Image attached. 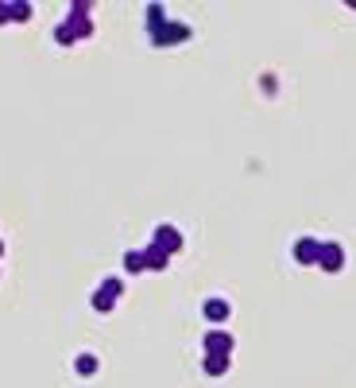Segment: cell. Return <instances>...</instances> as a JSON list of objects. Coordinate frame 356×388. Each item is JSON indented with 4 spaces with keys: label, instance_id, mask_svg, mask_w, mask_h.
I'll list each match as a JSON object with an SVG mask.
<instances>
[{
    "label": "cell",
    "instance_id": "obj_1",
    "mask_svg": "<svg viewBox=\"0 0 356 388\" xmlns=\"http://www.w3.org/2000/svg\"><path fill=\"white\" fill-rule=\"evenodd\" d=\"M318 268L325 272H341L345 268V249L337 241H322V253H318Z\"/></svg>",
    "mask_w": 356,
    "mask_h": 388
},
{
    "label": "cell",
    "instance_id": "obj_2",
    "mask_svg": "<svg viewBox=\"0 0 356 388\" xmlns=\"http://www.w3.org/2000/svg\"><path fill=\"white\" fill-rule=\"evenodd\" d=\"M151 39H155V47H171V43H178V39H190V27L186 24H163V27L151 32Z\"/></svg>",
    "mask_w": 356,
    "mask_h": 388
},
{
    "label": "cell",
    "instance_id": "obj_3",
    "mask_svg": "<svg viewBox=\"0 0 356 388\" xmlns=\"http://www.w3.org/2000/svg\"><path fill=\"white\" fill-rule=\"evenodd\" d=\"M151 245H159L166 256H171V253H178V249H183V233H178L174 226H159L155 237H151Z\"/></svg>",
    "mask_w": 356,
    "mask_h": 388
},
{
    "label": "cell",
    "instance_id": "obj_4",
    "mask_svg": "<svg viewBox=\"0 0 356 388\" xmlns=\"http://www.w3.org/2000/svg\"><path fill=\"white\" fill-rule=\"evenodd\" d=\"M201 346H206V354L229 357L232 354V334H225V330H209V334L201 338Z\"/></svg>",
    "mask_w": 356,
    "mask_h": 388
},
{
    "label": "cell",
    "instance_id": "obj_5",
    "mask_svg": "<svg viewBox=\"0 0 356 388\" xmlns=\"http://www.w3.org/2000/svg\"><path fill=\"white\" fill-rule=\"evenodd\" d=\"M318 253H322V241H314V237H302L294 245V261L299 264H318Z\"/></svg>",
    "mask_w": 356,
    "mask_h": 388
},
{
    "label": "cell",
    "instance_id": "obj_6",
    "mask_svg": "<svg viewBox=\"0 0 356 388\" xmlns=\"http://www.w3.org/2000/svg\"><path fill=\"white\" fill-rule=\"evenodd\" d=\"M166 261H171V256H166L159 245H148V249H143V264H148L151 272H163V268H166Z\"/></svg>",
    "mask_w": 356,
    "mask_h": 388
},
{
    "label": "cell",
    "instance_id": "obj_7",
    "mask_svg": "<svg viewBox=\"0 0 356 388\" xmlns=\"http://www.w3.org/2000/svg\"><path fill=\"white\" fill-rule=\"evenodd\" d=\"M206 319L209 322H225L229 319V303H225V299H206Z\"/></svg>",
    "mask_w": 356,
    "mask_h": 388
},
{
    "label": "cell",
    "instance_id": "obj_8",
    "mask_svg": "<svg viewBox=\"0 0 356 388\" xmlns=\"http://www.w3.org/2000/svg\"><path fill=\"white\" fill-rule=\"evenodd\" d=\"M206 373H209V377H221V373H229V357L206 354Z\"/></svg>",
    "mask_w": 356,
    "mask_h": 388
},
{
    "label": "cell",
    "instance_id": "obj_9",
    "mask_svg": "<svg viewBox=\"0 0 356 388\" xmlns=\"http://www.w3.org/2000/svg\"><path fill=\"white\" fill-rule=\"evenodd\" d=\"M74 369L82 373V377H93V373H97V357H93V354H78Z\"/></svg>",
    "mask_w": 356,
    "mask_h": 388
},
{
    "label": "cell",
    "instance_id": "obj_10",
    "mask_svg": "<svg viewBox=\"0 0 356 388\" xmlns=\"http://www.w3.org/2000/svg\"><path fill=\"white\" fill-rule=\"evenodd\" d=\"M124 272H148L143 253H124Z\"/></svg>",
    "mask_w": 356,
    "mask_h": 388
},
{
    "label": "cell",
    "instance_id": "obj_11",
    "mask_svg": "<svg viewBox=\"0 0 356 388\" xmlns=\"http://www.w3.org/2000/svg\"><path fill=\"white\" fill-rule=\"evenodd\" d=\"M113 303H116V299H113V296H105L101 287L93 291V307H97V311H113Z\"/></svg>",
    "mask_w": 356,
    "mask_h": 388
},
{
    "label": "cell",
    "instance_id": "obj_12",
    "mask_svg": "<svg viewBox=\"0 0 356 388\" xmlns=\"http://www.w3.org/2000/svg\"><path fill=\"white\" fill-rule=\"evenodd\" d=\"M101 291H105V296H113V299H116V296H120V291H124V284H120V279H116V276H108L105 284H101Z\"/></svg>",
    "mask_w": 356,
    "mask_h": 388
},
{
    "label": "cell",
    "instance_id": "obj_13",
    "mask_svg": "<svg viewBox=\"0 0 356 388\" xmlns=\"http://www.w3.org/2000/svg\"><path fill=\"white\" fill-rule=\"evenodd\" d=\"M12 20H16V24H24V20H31V4H12Z\"/></svg>",
    "mask_w": 356,
    "mask_h": 388
},
{
    "label": "cell",
    "instance_id": "obj_14",
    "mask_svg": "<svg viewBox=\"0 0 356 388\" xmlns=\"http://www.w3.org/2000/svg\"><path fill=\"white\" fill-rule=\"evenodd\" d=\"M55 39L62 43V47H70V43H74V32H70L66 24H58V27H55Z\"/></svg>",
    "mask_w": 356,
    "mask_h": 388
},
{
    "label": "cell",
    "instance_id": "obj_15",
    "mask_svg": "<svg viewBox=\"0 0 356 388\" xmlns=\"http://www.w3.org/2000/svg\"><path fill=\"white\" fill-rule=\"evenodd\" d=\"M12 20V4H0V24H8Z\"/></svg>",
    "mask_w": 356,
    "mask_h": 388
}]
</instances>
